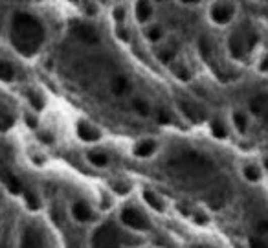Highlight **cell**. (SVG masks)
Segmentation results:
<instances>
[{"label":"cell","instance_id":"obj_1","mask_svg":"<svg viewBox=\"0 0 268 248\" xmlns=\"http://www.w3.org/2000/svg\"><path fill=\"white\" fill-rule=\"evenodd\" d=\"M42 39H44V30L41 22L28 13H17L11 28V42L19 50V54L28 57L37 54L39 46L42 44Z\"/></svg>","mask_w":268,"mask_h":248},{"label":"cell","instance_id":"obj_2","mask_svg":"<svg viewBox=\"0 0 268 248\" xmlns=\"http://www.w3.org/2000/svg\"><path fill=\"white\" fill-rule=\"evenodd\" d=\"M92 246L94 248H120V239L118 232L111 224H103L94 232L92 237Z\"/></svg>","mask_w":268,"mask_h":248},{"label":"cell","instance_id":"obj_3","mask_svg":"<svg viewBox=\"0 0 268 248\" xmlns=\"http://www.w3.org/2000/svg\"><path fill=\"white\" fill-rule=\"evenodd\" d=\"M122 221L132 230H147L149 228V221L143 217L142 213L134 210V208H125L122 212Z\"/></svg>","mask_w":268,"mask_h":248},{"label":"cell","instance_id":"obj_4","mask_svg":"<svg viewBox=\"0 0 268 248\" xmlns=\"http://www.w3.org/2000/svg\"><path fill=\"white\" fill-rule=\"evenodd\" d=\"M233 15V8L228 4H217L211 8V19L217 24H226Z\"/></svg>","mask_w":268,"mask_h":248},{"label":"cell","instance_id":"obj_5","mask_svg":"<svg viewBox=\"0 0 268 248\" xmlns=\"http://www.w3.org/2000/svg\"><path fill=\"white\" fill-rule=\"evenodd\" d=\"M21 248H44L42 246V239H41V235H39V232L33 230V228H28L24 232V235H22Z\"/></svg>","mask_w":268,"mask_h":248},{"label":"cell","instance_id":"obj_6","mask_svg":"<svg viewBox=\"0 0 268 248\" xmlns=\"http://www.w3.org/2000/svg\"><path fill=\"white\" fill-rule=\"evenodd\" d=\"M76 35L83 39L85 42H97V33L92 26L86 24H77L76 26Z\"/></svg>","mask_w":268,"mask_h":248},{"label":"cell","instance_id":"obj_7","mask_svg":"<svg viewBox=\"0 0 268 248\" xmlns=\"http://www.w3.org/2000/svg\"><path fill=\"white\" fill-rule=\"evenodd\" d=\"M77 134H79L81 140H86V142H94V140L99 138V132H97L94 127L88 125L86 122H81L77 125Z\"/></svg>","mask_w":268,"mask_h":248},{"label":"cell","instance_id":"obj_8","mask_svg":"<svg viewBox=\"0 0 268 248\" xmlns=\"http://www.w3.org/2000/svg\"><path fill=\"white\" fill-rule=\"evenodd\" d=\"M72 213H74V217L77 221H81V223H86V221H90L92 219V212L90 208L86 206L85 203H76L74 208H72Z\"/></svg>","mask_w":268,"mask_h":248},{"label":"cell","instance_id":"obj_9","mask_svg":"<svg viewBox=\"0 0 268 248\" xmlns=\"http://www.w3.org/2000/svg\"><path fill=\"white\" fill-rule=\"evenodd\" d=\"M0 178H2V182L6 184V187L10 189L11 193H19L21 191V182L17 180L11 173H8V171H0Z\"/></svg>","mask_w":268,"mask_h":248},{"label":"cell","instance_id":"obj_10","mask_svg":"<svg viewBox=\"0 0 268 248\" xmlns=\"http://www.w3.org/2000/svg\"><path fill=\"white\" fill-rule=\"evenodd\" d=\"M143 201H145V203L149 204L151 208H154L156 212H162V210H164L162 199L158 197L156 193H152L151 189H145V191H143Z\"/></svg>","mask_w":268,"mask_h":248},{"label":"cell","instance_id":"obj_11","mask_svg":"<svg viewBox=\"0 0 268 248\" xmlns=\"http://www.w3.org/2000/svg\"><path fill=\"white\" fill-rule=\"evenodd\" d=\"M156 151V143L152 142V140H145V142L138 143L134 153H136V157H149L152 153Z\"/></svg>","mask_w":268,"mask_h":248},{"label":"cell","instance_id":"obj_12","mask_svg":"<svg viewBox=\"0 0 268 248\" xmlns=\"http://www.w3.org/2000/svg\"><path fill=\"white\" fill-rule=\"evenodd\" d=\"M243 48H244V44H243V41H241V35H232V39H230V52H232V56L233 57H241L243 56Z\"/></svg>","mask_w":268,"mask_h":248},{"label":"cell","instance_id":"obj_13","mask_svg":"<svg viewBox=\"0 0 268 248\" xmlns=\"http://www.w3.org/2000/svg\"><path fill=\"white\" fill-rule=\"evenodd\" d=\"M152 13V8L151 4H147V2H138L136 6V17H138V21L140 22H145L149 17H151Z\"/></svg>","mask_w":268,"mask_h":248},{"label":"cell","instance_id":"obj_14","mask_svg":"<svg viewBox=\"0 0 268 248\" xmlns=\"http://www.w3.org/2000/svg\"><path fill=\"white\" fill-rule=\"evenodd\" d=\"M13 76H15L13 66H11L10 63L0 61V79H2V81H10V79H13Z\"/></svg>","mask_w":268,"mask_h":248},{"label":"cell","instance_id":"obj_15","mask_svg":"<svg viewBox=\"0 0 268 248\" xmlns=\"http://www.w3.org/2000/svg\"><path fill=\"white\" fill-rule=\"evenodd\" d=\"M180 109H182L184 111V114H186L187 118H191L193 122H198V120H200V118H202V114H200V112L197 111V109H195V107L193 105H187V103H180Z\"/></svg>","mask_w":268,"mask_h":248},{"label":"cell","instance_id":"obj_16","mask_svg":"<svg viewBox=\"0 0 268 248\" xmlns=\"http://www.w3.org/2000/svg\"><path fill=\"white\" fill-rule=\"evenodd\" d=\"M28 100H30V103H31V107L33 109H37V111H41L42 109V105H44V100H42L37 92H28Z\"/></svg>","mask_w":268,"mask_h":248},{"label":"cell","instance_id":"obj_17","mask_svg":"<svg viewBox=\"0 0 268 248\" xmlns=\"http://www.w3.org/2000/svg\"><path fill=\"white\" fill-rule=\"evenodd\" d=\"M244 177H246L248 180L255 182V180H259L261 173H259V169L255 166H246V167H244Z\"/></svg>","mask_w":268,"mask_h":248},{"label":"cell","instance_id":"obj_18","mask_svg":"<svg viewBox=\"0 0 268 248\" xmlns=\"http://www.w3.org/2000/svg\"><path fill=\"white\" fill-rule=\"evenodd\" d=\"M88 160H90L94 166H105L106 164L105 155H103V153H96V151H92L90 155H88Z\"/></svg>","mask_w":268,"mask_h":248},{"label":"cell","instance_id":"obj_19","mask_svg":"<svg viewBox=\"0 0 268 248\" xmlns=\"http://www.w3.org/2000/svg\"><path fill=\"white\" fill-rule=\"evenodd\" d=\"M211 132H213V136L224 138L226 136V127H224L221 122H213L211 123Z\"/></svg>","mask_w":268,"mask_h":248},{"label":"cell","instance_id":"obj_20","mask_svg":"<svg viewBox=\"0 0 268 248\" xmlns=\"http://www.w3.org/2000/svg\"><path fill=\"white\" fill-rule=\"evenodd\" d=\"M24 199H26V204H28V208H30V210H33V212H35V210H39V201H37V197L33 195V193H26Z\"/></svg>","mask_w":268,"mask_h":248},{"label":"cell","instance_id":"obj_21","mask_svg":"<svg viewBox=\"0 0 268 248\" xmlns=\"http://www.w3.org/2000/svg\"><path fill=\"white\" fill-rule=\"evenodd\" d=\"M233 122H235V127H237L241 132L246 131V118H244L243 114H239V112H237V114L233 116Z\"/></svg>","mask_w":268,"mask_h":248},{"label":"cell","instance_id":"obj_22","mask_svg":"<svg viewBox=\"0 0 268 248\" xmlns=\"http://www.w3.org/2000/svg\"><path fill=\"white\" fill-rule=\"evenodd\" d=\"M173 72H175V74H177L180 79H187V77H189V72H187L182 65H175V66H173Z\"/></svg>","mask_w":268,"mask_h":248},{"label":"cell","instance_id":"obj_23","mask_svg":"<svg viewBox=\"0 0 268 248\" xmlns=\"http://www.w3.org/2000/svg\"><path fill=\"white\" fill-rule=\"evenodd\" d=\"M134 109H136V111L140 112L142 116H147V114H149V107H147V103L140 102V100H136V102H134Z\"/></svg>","mask_w":268,"mask_h":248},{"label":"cell","instance_id":"obj_24","mask_svg":"<svg viewBox=\"0 0 268 248\" xmlns=\"http://www.w3.org/2000/svg\"><path fill=\"white\" fill-rule=\"evenodd\" d=\"M147 37H149L151 41H160V39H162V30H160V28H151Z\"/></svg>","mask_w":268,"mask_h":248},{"label":"cell","instance_id":"obj_25","mask_svg":"<svg viewBox=\"0 0 268 248\" xmlns=\"http://www.w3.org/2000/svg\"><path fill=\"white\" fill-rule=\"evenodd\" d=\"M123 88H125V79L118 77L116 83H114V90H116V94H123Z\"/></svg>","mask_w":268,"mask_h":248},{"label":"cell","instance_id":"obj_26","mask_svg":"<svg viewBox=\"0 0 268 248\" xmlns=\"http://www.w3.org/2000/svg\"><path fill=\"white\" fill-rule=\"evenodd\" d=\"M158 57L162 59L164 63H169L173 59V52H169V50H162L160 54H158Z\"/></svg>","mask_w":268,"mask_h":248},{"label":"cell","instance_id":"obj_27","mask_svg":"<svg viewBox=\"0 0 268 248\" xmlns=\"http://www.w3.org/2000/svg\"><path fill=\"white\" fill-rule=\"evenodd\" d=\"M250 248H268V244L261 239H252L250 241Z\"/></svg>","mask_w":268,"mask_h":248},{"label":"cell","instance_id":"obj_28","mask_svg":"<svg viewBox=\"0 0 268 248\" xmlns=\"http://www.w3.org/2000/svg\"><path fill=\"white\" fill-rule=\"evenodd\" d=\"M114 191L120 193V195H125V193L129 191V187L123 186V184H114Z\"/></svg>","mask_w":268,"mask_h":248},{"label":"cell","instance_id":"obj_29","mask_svg":"<svg viewBox=\"0 0 268 248\" xmlns=\"http://www.w3.org/2000/svg\"><path fill=\"white\" fill-rule=\"evenodd\" d=\"M123 17H125L123 8H116V11H114V19H116V21H123Z\"/></svg>","mask_w":268,"mask_h":248},{"label":"cell","instance_id":"obj_30","mask_svg":"<svg viewBox=\"0 0 268 248\" xmlns=\"http://www.w3.org/2000/svg\"><path fill=\"white\" fill-rule=\"evenodd\" d=\"M257 232H268V221H261L257 224Z\"/></svg>","mask_w":268,"mask_h":248},{"label":"cell","instance_id":"obj_31","mask_svg":"<svg viewBox=\"0 0 268 248\" xmlns=\"http://www.w3.org/2000/svg\"><path fill=\"white\" fill-rule=\"evenodd\" d=\"M26 123H28L30 127H37L35 118H33V116H28V114H26Z\"/></svg>","mask_w":268,"mask_h":248},{"label":"cell","instance_id":"obj_32","mask_svg":"<svg viewBox=\"0 0 268 248\" xmlns=\"http://www.w3.org/2000/svg\"><path fill=\"white\" fill-rule=\"evenodd\" d=\"M41 140H44V142H48V143H51L53 140H51V136L48 134V132H42L41 134Z\"/></svg>","mask_w":268,"mask_h":248},{"label":"cell","instance_id":"obj_33","mask_svg":"<svg viewBox=\"0 0 268 248\" xmlns=\"http://www.w3.org/2000/svg\"><path fill=\"white\" fill-rule=\"evenodd\" d=\"M158 118H160V122L162 123H169V116H167L166 112H160V116Z\"/></svg>","mask_w":268,"mask_h":248},{"label":"cell","instance_id":"obj_34","mask_svg":"<svg viewBox=\"0 0 268 248\" xmlns=\"http://www.w3.org/2000/svg\"><path fill=\"white\" fill-rule=\"evenodd\" d=\"M261 70L268 72V59H264V61H263V65H261Z\"/></svg>","mask_w":268,"mask_h":248},{"label":"cell","instance_id":"obj_35","mask_svg":"<svg viewBox=\"0 0 268 248\" xmlns=\"http://www.w3.org/2000/svg\"><path fill=\"white\" fill-rule=\"evenodd\" d=\"M264 164H266V167H268V158H266V162H264Z\"/></svg>","mask_w":268,"mask_h":248}]
</instances>
